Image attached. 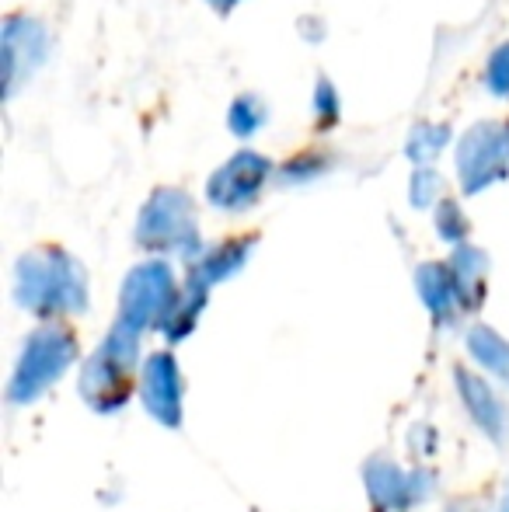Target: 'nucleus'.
Segmentation results:
<instances>
[{"label":"nucleus","instance_id":"nucleus-1","mask_svg":"<svg viewBox=\"0 0 509 512\" xmlns=\"http://www.w3.org/2000/svg\"><path fill=\"white\" fill-rule=\"evenodd\" d=\"M18 300L39 314H63L88 304V276L60 248H39L18 262Z\"/></svg>","mask_w":509,"mask_h":512},{"label":"nucleus","instance_id":"nucleus-2","mask_svg":"<svg viewBox=\"0 0 509 512\" xmlns=\"http://www.w3.org/2000/svg\"><path fill=\"white\" fill-rule=\"evenodd\" d=\"M136 241L150 251H171V255L199 251V227L192 199L182 189H157L140 209Z\"/></svg>","mask_w":509,"mask_h":512},{"label":"nucleus","instance_id":"nucleus-3","mask_svg":"<svg viewBox=\"0 0 509 512\" xmlns=\"http://www.w3.org/2000/svg\"><path fill=\"white\" fill-rule=\"evenodd\" d=\"M457 175L468 196H478L489 185L509 175V119H482L457 143Z\"/></svg>","mask_w":509,"mask_h":512},{"label":"nucleus","instance_id":"nucleus-4","mask_svg":"<svg viewBox=\"0 0 509 512\" xmlns=\"http://www.w3.org/2000/svg\"><path fill=\"white\" fill-rule=\"evenodd\" d=\"M178 290L175 276L164 262H147L129 272L123 286V307H119V328L140 335L147 324H164L168 310L175 307Z\"/></svg>","mask_w":509,"mask_h":512},{"label":"nucleus","instance_id":"nucleus-5","mask_svg":"<svg viewBox=\"0 0 509 512\" xmlns=\"http://www.w3.org/2000/svg\"><path fill=\"white\" fill-rule=\"evenodd\" d=\"M136 356V335L126 328H119L109 335V342L95 352L91 366L84 370L81 391H88V401L98 408H116L126 401V380H129V366Z\"/></svg>","mask_w":509,"mask_h":512},{"label":"nucleus","instance_id":"nucleus-6","mask_svg":"<svg viewBox=\"0 0 509 512\" xmlns=\"http://www.w3.org/2000/svg\"><path fill=\"white\" fill-rule=\"evenodd\" d=\"M276 175L272 161L265 154H255V150H241L231 161H224L217 171H213L210 185H206V199H210L217 209H231V213H241L262 196L265 182Z\"/></svg>","mask_w":509,"mask_h":512},{"label":"nucleus","instance_id":"nucleus-7","mask_svg":"<svg viewBox=\"0 0 509 512\" xmlns=\"http://www.w3.org/2000/svg\"><path fill=\"white\" fill-rule=\"evenodd\" d=\"M74 359V338L60 328H42L32 335V342L25 345V356H21L18 377H14V401H28L35 391L56 380L63 373V366Z\"/></svg>","mask_w":509,"mask_h":512},{"label":"nucleus","instance_id":"nucleus-8","mask_svg":"<svg viewBox=\"0 0 509 512\" xmlns=\"http://www.w3.org/2000/svg\"><path fill=\"white\" fill-rule=\"evenodd\" d=\"M49 56V32L35 18H7L0 35V60H4V95L11 98Z\"/></svg>","mask_w":509,"mask_h":512},{"label":"nucleus","instance_id":"nucleus-9","mask_svg":"<svg viewBox=\"0 0 509 512\" xmlns=\"http://www.w3.org/2000/svg\"><path fill=\"white\" fill-rule=\"evenodd\" d=\"M178 394H182V384H178L175 359H171V356H154L147 363V370H143V401H147V408L154 411L161 422L175 425L178 422V408H182Z\"/></svg>","mask_w":509,"mask_h":512},{"label":"nucleus","instance_id":"nucleus-10","mask_svg":"<svg viewBox=\"0 0 509 512\" xmlns=\"http://www.w3.org/2000/svg\"><path fill=\"white\" fill-rule=\"evenodd\" d=\"M248 251H252V241H248V237H245V241H227V244H220V248L206 251V255L199 258L196 265H192L189 283L199 286V290H210L213 283L234 276V272L245 265Z\"/></svg>","mask_w":509,"mask_h":512},{"label":"nucleus","instance_id":"nucleus-11","mask_svg":"<svg viewBox=\"0 0 509 512\" xmlns=\"http://www.w3.org/2000/svg\"><path fill=\"white\" fill-rule=\"evenodd\" d=\"M415 283H419V293H422V300H426V307L433 310L440 321L443 317H454V310L464 304L450 265H422Z\"/></svg>","mask_w":509,"mask_h":512},{"label":"nucleus","instance_id":"nucleus-12","mask_svg":"<svg viewBox=\"0 0 509 512\" xmlns=\"http://www.w3.org/2000/svg\"><path fill=\"white\" fill-rule=\"evenodd\" d=\"M450 143V129L440 126V122H419V126L408 133L405 154L415 168H429L436 157L443 154V147Z\"/></svg>","mask_w":509,"mask_h":512},{"label":"nucleus","instance_id":"nucleus-13","mask_svg":"<svg viewBox=\"0 0 509 512\" xmlns=\"http://www.w3.org/2000/svg\"><path fill=\"white\" fill-rule=\"evenodd\" d=\"M450 272H454V283L461 290L464 304H478V293L485 283V255L478 248H457L450 258Z\"/></svg>","mask_w":509,"mask_h":512},{"label":"nucleus","instance_id":"nucleus-14","mask_svg":"<svg viewBox=\"0 0 509 512\" xmlns=\"http://www.w3.org/2000/svg\"><path fill=\"white\" fill-rule=\"evenodd\" d=\"M471 345V356L485 366V370L499 373L503 380H509V345L499 335H492L489 328H475L468 338Z\"/></svg>","mask_w":509,"mask_h":512},{"label":"nucleus","instance_id":"nucleus-15","mask_svg":"<svg viewBox=\"0 0 509 512\" xmlns=\"http://www.w3.org/2000/svg\"><path fill=\"white\" fill-rule=\"evenodd\" d=\"M468 408H471V415L482 422L485 432H492L496 439H503V429H509V415H506V408L499 405V401L492 398L482 384H478V380L468 387Z\"/></svg>","mask_w":509,"mask_h":512},{"label":"nucleus","instance_id":"nucleus-16","mask_svg":"<svg viewBox=\"0 0 509 512\" xmlns=\"http://www.w3.org/2000/svg\"><path fill=\"white\" fill-rule=\"evenodd\" d=\"M265 119H269V108L258 95H241L234 98L231 112H227V126H231L234 136H241V140H248V136H255L258 129L265 126Z\"/></svg>","mask_w":509,"mask_h":512},{"label":"nucleus","instance_id":"nucleus-17","mask_svg":"<svg viewBox=\"0 0 509 512\" xmlns=\"http://www.w3.org/2000/svg\"><path fill=\"white\" fill-rule=\"evenodd\" d=\"M436 230H440V237L450 244L468 237V216L457 206V199H440V206H436Z\"/></svg>","mask_w":509,"mask_h":512},{"label":"nucleus","instance_id":"nucleus-18","mask_svg":"<svg viewBox=\"0 0 509 512\" xmlns=\"http://www.w3.org/2000/svg\"><path fill=\"white\" fill-rule=\"evenodd\" d=\"M325 171H328V157L300 154V157H293V161L286 164L283 171H276V175L283 178L286 185H304V182H314V178H321Z\"/></svg>","mask_w":509,"mask_h":512},{"label":"nucleus","instance_id":"nucleus-19","mask_svg":"<svg viewBox=\"0 0 509 512\" xmlns=\"http://www.w3.org/2000/svg\"><path fill=\"white\" fill-rule=\"evenodd\" d=\"M314 115H318V126L321 129L335 126V122H339V115H342L339 91H335V84L325 81V77L314 84Z\"/></svg>","mask_w":509,"mask_h":512},{"label":"nucleus","instance_id":"nucleus-20","mask_svg":"<svg viewBox=\"0 0 509 512\" xmlns=\"http://www.w3.org/2000/svg\"><path fill=\"white\" fill-rule=\"evenodd\" d=\"M485 84L496 98H506L509 102V42L496 49L489 56V67H485Z\"/></svg>","mask_w":509,"mask_h":512},{"label":"nucleus","instance_id":"nucleus-21","mask_svg":"<svg viewBox=\"0 0 509 512\" xmlns=\"http://www.w3.org/2000/svg\"><path fill=\"white\" fill-rule=\"evenodd\" d=\"M440 175H436L433 168H415L412 175V206L426 209L429 203H436V196H440Z\"/></svg>","mask_w":509,"mask_h":512},{"label":"nucleus","instance_id":"nucleus-22","mask_svg":"<svg viewBox=\"0 0 509 512\" xmlns=\"http://www.w3.org/2000/svg\"><path fill=\"white\" fill-rule=\"evenodd\" d=\"M300 35H304V39H311V42H318L321 35H325V28L318 25V18H304V25H300Z\"/></svg>","mask_w":509,"mask_h":512},{"label":"nucleus","instance_id":"nucleus-23","mask_svg":"<svg viewBox=\"0 0 509 512\" xmlns=\"http://www.w3.org/2000/svg\"><path fill=\"white\" fill-rule=\"evenodd\" d=\"M210 4H213V7H217V11H220V14H227V11H234V7H238V4H241V0H210Z\"/></svg>","mask_w":509,"mask_h":512}]
</instances>
